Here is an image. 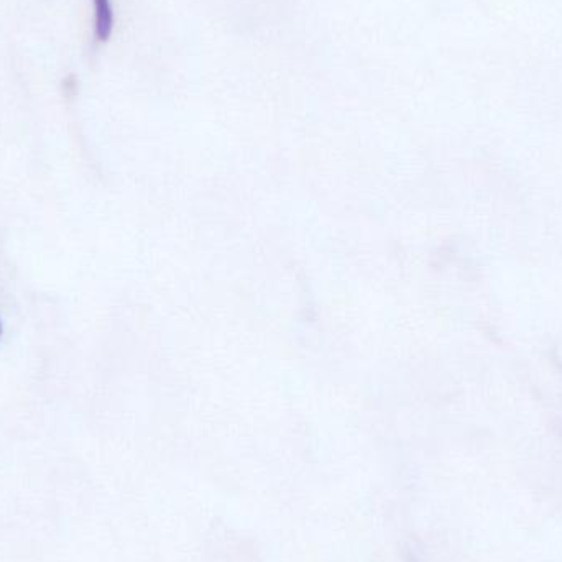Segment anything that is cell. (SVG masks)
Wrapping results in <instances>:
<instances>
[{
  "label": "cell",
  "instance_id": "cell-1",
  "mask_svg": "<svg viewBox=\"0 0 562 562\" xmlns=\"http://www.w3.org/2000/svg\"><path fill=\"white\" fill-rule=\"evenodd\" d=\"M95 9V38L108 42L114 30V10L111 0H92Z\"/></svg>",
  "mask_w": 562,
  "mask_h": 562
}]
</instances>
